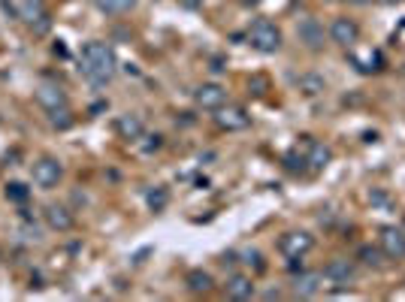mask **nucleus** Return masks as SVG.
Segmentation results:
<instances>
[{
	"label": "nucleus",
	"instance_id": "1",
	"mask_svg": "<svg viewBox=\"0 0 405 302\" xmlns=\"http://www.w3.org/2000/svg\"><path fill=\"white\" fill-rule=\"evenodd\" d=\"M79 70L91 85H106V82H112L115 70H118V57H115L112 46L88 43L79 55Z\"/></svg>",
	"mask_w": 405,
	"mask_h": 302
},
{
	"label": "nucleus",
	"instance_id": "2",
	"mask_svg": "<svg viewBox=\"0 0 405 302\" xmlns=\"http://www.w3.org/2000/svg\"><path fill=\"white\" fill-rule=\"evenodd\" d=\"M248 43H252L257 52L273 55V52L282 48V31H278L269 18H257V22L252 25V31H248Z\"/></svg>",
	"mask_w": 405,
	"mask_h": 302
},
{
	"label": "nucleus",
	"instance_id": "3",
	"mask_svg": "<svg viewBox=\"0 0 405 302\" xmlns=\"http://www.w3.org/2000/svg\"><path fill=\"white\" fill-rule=\"evenodd\" d=\"M312 248H315V239L308 236L306 230H287L284 236L278 239V251H282L287 260H303Z\"/></svg>",
	"mask_w": 405,
	"mask_h": 302
},
{
	"label": "nucleus",
	"instance_id": "4",
	"mask_svg": "<svg viewBox=\"0 0 405 302\" xmlns=\"http://www.w3.org/2000/svg\"><path fill=\"white\" fill-rule=\"evenodd\" d=\"M31 179H34L36 188H43V191L57 188V181L64 179L61 160H57V158H40L34 163V170H31Z\"/></svg>",
	"mask_w": 405,
	"mask_h": 302
},
{
	"label": "nucleus",
	"instance_id": "5",
	"mask_svg": "<svg viewBox=\"0 0 405 302\" xmlns=\"http://www.w3.org/2000/svg\"><path fill=\"white\" fill-rule=\"evenodd\" d=\"M330 40H333L336 46H342V48H351L357 40H360V27H357V22H354V18H348V15L333 18Z\"/></svg>",
	"mask_w": 405,
	"mask_h": 302
},
{
	"label": "nucleus",
	"instance_id": "6",
	"mask_svg": "<svg viewBox=\"0 0 405 302\" xmlns=\"http://www.w3.org/2000/svg\"><path fill=\"white\" fill-rule=\"evenodd\" d=\"M22 18L36 34L49 31V9H46V0H22Z\"/></svg>",
	"mask_w": 405,
	"mask_h": 302
},
{
	"label": "nucleus",
	"instance_id": "7",
	"mask_svg": "<svg viewBox=\"0 0 405 302\" xmlns=\"http://www.w3.org/2000/svg\"><path fill=\"white\" fill-rule=\"evenodd\" d=\"M194 100H197L200 109L218 112L221 106L227 103V91H224V88H221V85H215V82H206V85H200L197 91H194Z\"/></svg>",
	"mask_w": 405,
	"mask_h": 302
},
{
	"label": "nucleus",
	"instance_id": "8",
	"mask_svg": "<svg viewBox=\"0 0 405 302\" xmlns=\"http://www.w3.org/2000/svg\"><path fill=\"white\" fill-rule=\"evenodd\" d=\"M36 103L52 115V112H57V109H64V106H67V94H64V88L57 82H43L40 88H36Z\"/></svg>",
	"mask_w": 405,
	"mask_h": 302
},
{
	"label": "nucleus",
	"instance_id": "9",
	"mask_svg": "<svg viewBox=\"0 0 405 302\" xmlns=\"http://www.w3.org/2000/svg\"><path fill=\"white\" fill-rule=\"evenodd\" d=\"M215 121H218L221 130H245L248 124H252V118H248V112L242 106H221Z\"/></svg>",
	"mask_w": 405,
	"mask_h": 302
},
{
	"label": "nucleus",
	"instance_id": "10",
	"mask_svg": "<svg viewBox=\"0 0 405 302\" xmlns=\"http://www.w3.org/2000/svg\"><path fill=\"white\" fill-rule=\"evenodd\" d=\"M296 36H300V43L306 48H312V52L324 48V25L317 22V18H303V22L296 25Z\"/></svg>",
	"mask_w": 405,
	"mask_h": 302
},
{
	"label": "nucleus",
	"instance_id": "11",
	"mask_svg": "<svg viewBox=\"0 0 405 302\" xmlns=\"http://www.w3.org/2000/svg\"><path fill=\"white\" fill-rule=\"evenodd\" d=\"M378 242H381V251H384L387 257H393V260L405 257V230H399V227H384L381 236H378Z\"/></svg>",
	"mask_w": 405,
	"mask_h": 302
},
{
	"label": "nucleus",
	"instance_id": "12",
	"mask_svg": "<svg viewBox=\"0 0 405 302\" xmlns=\"http://www.w3.org/2000/svg\"><path fill=\"white\" fill-rule=\"evenodd\" d=\"M43 218H46V224H49L52 230H57V233H67V230H73V224H76L73 212L67 209V206H57V203H52V206H46Z\"/></svg>",
	"mask_w": 405,
	"mask_h": 302
},
{
	"label": "nucleus",
	"instance_id": "13",
	"mask_svg": "<svg viewBox=\"0 0 405 302\" xmlns=\"http://www.w3.org/2000/svg\"><path fill=\"white\" fill-rule=\"evenodd\" d=\"M321 281H324L321 272H300L294 281V294L300 299H312V296L321 294Z\"/></svg>",
	"mask_w": 405,
	"mask_h": 302
},
{
	"label": "nucleus",
	"instance_id": "14",
	"mask_svg": "<svg viewBox=\"0 0 405 302\" xmlns=\"http://www.w3.org/2000/svg\"><path fill=\"white\" fill-rule=\"evenodd\" d=\"M354 263L351 260H342V257H336V260H330L324 266V278H330V281H336V284H348V281H354Z\"/></svg>",
	"mask_w": 405,
	"mask_h": 302
},
{
	"label": "nucleus",
	"instance_id": "15",
	"mask_svg": "<svg viewBox=\"0 0 405 302\" xmlns=\"http://www.w3.org/2000/svg\"><path fill=\"white\" fill-rule=\"evenodd\" d=\"M227 296H230V299H239V302L252 299V296H254L252 278H248V275H233V278L227 281Z\"/></svg>",
	"mask_w": 405,
	"mask_h": 302
},
{
	"label": "nucleus",
	"instance_id": "16",
	"mask_svg": "<svg viewBox=\"0 0 405 302\" xmlns=\"http://www.w3.org/2000/svg\"><path fill=\"white\" fill-rule=\"evenodd\" d=\"M115 130H118L121 139H139L142 136V118L139 115H121L118 124H115Z\"/></svg>",
	"mask_w": 405,
	"mask_h": 302
},
{
	"label": "nucleus",
	"instance_id": "17",
	"mask_svg": "<svg viewBox=\"0 0 405 302\" xmlns=\"http://www.w3.org/2000/svg\"><path fill=\"white\" fill-rule=\"evenodd\" d=\"M185 284H188L191 294H209V290H212V275H209V272H202V269H191Z\"/></svg>",
	"mask_w": 405,
	"mask_h": 302
},
{
	"label": "nucleus",
	"instance_id": "18",
	"mask_svg": "<svg viewBox=\"0 0 405 302\" xmlns=\"http://www.w3.org/2000/svg\"><path fill=\"white\" fill-rule=\"evenodd\" d=\"M330 149L327 145H321V142H308V158H306V163H312L315 170H324L327 163H330Z\"/></svg>",
	"mask_w": 405,
	"mask_h": 302
},
{
	"label": "nucleus",
	"instance_id": "19",
	"mask_svg": "<svg viewBox=\"0 0 405 302\" xmlns=\"http://www.w3.org/2000/svg\"><path fill=\"white\" fill-rule=\"evenodd\" d=\"M137 6V0H97V9L106 15H124Z\"/></svg>",
	"mask_w": 405,
	"mask_h": 302
},
{
	"label": "nucleus",
	"instance_id": "20",
	"mask_svg": "<svg viewBox=\"0 0 405 302\" xmlns=\"http://www.w3.org/2000/svg\"><path fill=\"white\" fill-rule=\"evenodd\" d=\"M354 67H357L360 73H378V70H381V55H378V52H366L363 57L354 55Z\"/></svg>",
	"mask_w": 405,
	"mask_h": 302
},
{
	"label": "nucleus",
	"instance_id": "21",
	"mask_svg": "<svg viewBox=\"0 0 405 302\" xmlns=\"http://www.w3.org/2000/svg\"><path fill=\"white\" fill-rule=\"evenodd\" d=\"M49 121L55 124V128H57V130L70 128V124H73V115H70V106H64V109H57V112H52V115H49Z\"/></svg>",
	"mask_w": 405,
	"mask_h": 302
},
{
	"label": "nucleus",
	"instance_id": "22",
	"mask_svg": "<svg viewBox=\"0 0 405 302\" xmlns=\"http://www.w3.org/2000/svg\"><path fill=\"white\" fill-rule=\"evenodd\" d=\"M300 88H303L306 94H321L324 91V79H321V76H303Z\"/></svg>",
	"mask_w": 405,
	"mask_h": 302
},
{
	"label": "nucleus",
	"instance_id": "23",
	"mask_svg": "<svg viewBox=\"0 0 405 302\" xmlns=\"http://www.w3.org/2000/svg\"><path fill=\"white\" fill-rule=\"evenodd\" d=\"M27 197H31V191H27L25 184H18V181H13L6 188V200H13V203H25Z\"/></svg>",
	"mask_w": 405,
	"mask_h": 302
},
{
	"label": "nucleus",
	"instance_id": "24",
	"mask_svg": "<svg viewBox=\"0 0 405 302\" xmlns=\"http://www.w3.org/2000/svg\"><path fill=\"white\" fill-rule=\"evenodd\" d=\"M360 260L366 263V266H381V251L366 245V248H360Z\"/></svg>",
	"mask_w": 405,
	"mask_h": 302
},
{
	"label": "nucleus",
	"instance_id": "25",
	"mask_svg": "<svg viewBox=\"0 0 405 302\" xmlns=\"http://www.w3.org/2000/svg\"><path fill=\"white\" fill-rule=\"evenodd\" d=\"M149 206H151L154 212H158V209H163V206H167V191H163V188H158V191H151V193H149Z\"/></svg>",
	"mask_w": 405,
	"mask_h": 302
},
{
	"label": "nucleus",
	"instance_id": "26",
	"mask_svg": "<svg viewBox=\"0 0 405 302\" xmlns=\"http://www.w3.org/2000/svg\"><path fill=\"white\" fill-rule=\"evenodd\" d=\"M245 263H248V266L254 263V269H257V272H263V269H266L263 254H260V251H248V254H245Z\"/></svg>",
	"mask_w": 405,
	"mask_h": 302
},
{
	"label": "nucleus",
	"instance_id": "27",
	"mask_svg": "<svg viewBox=\"0 0 405 302\" xmlns=\"http://www.w3.org/2000/svg\"><path fill=\"white\" fill-rule=\"evenodd\" d=\"M245 6H257V4H263V0H242Z\"/></svg>",
	"mask_w": 405,
	"mask_h": 302
},
{
	"label": "nucleus",
	"instance_id": "28",
	"mask_svg": "<svg viewBox=\"0 0 405 302\" xmlns=\"http://www.w3.org/2000/svg\"><path fill=\"white\" fill-rule=\"evenodd\" d=\"M375 4H384V6H393V4H397V0H375Z\"/></svg>",
	"mask_w": 405,
	"mask_h": 302
},
{
	"label": "nucleus",
	"instance_id": "29",
	"mask_svg": "<svg viewBox=\"0 0 405 302\" xmlns=\"http://www.w3.org/2000/svg\"><path fill=\"white\" fill-rule=\"evenodd\" d=\"M185 6H197V0H185Z\"/></svg>",
	"mask_w": 405,
	"mask_h": 302
},
{
	"label": "nucleus",
	"instance_id": "30",
	"mask_svg": "<svg viewBox=\"0 0 405 302\" xmlns=\"http://www.w3.org/2000/svg\"><path fill=\"white\" fill-rule=\"evenodd\" d=\"M354 4H363V0H354Z\"/></svg>",
	"mask_w": 405,
	"mask_h": 302
},
{
	"label": "nucleus",
	"instance_id": "31",
	"mask_svg": "<svg viewBox=\"0 0 405 302\" xmlns=\"http://www.w3.org/2000/svg\"><path fill=\"white\" fill-rule=\"evenodd\" d=\"M327 4H336V0H327Z\"/></svg>",
	"mask_w": 405,
	"mask_h": 302
}]
</instances>
